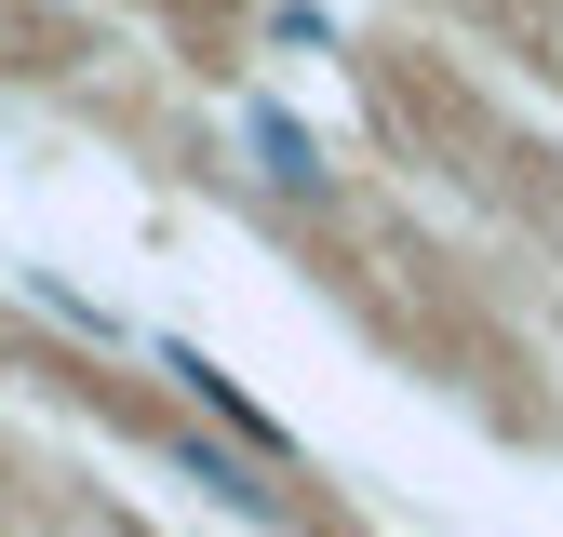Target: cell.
Here are the masks:
<instances>
[{
    "instance_id": "obj_2",
    "label": "cell",
    "mask_w": 563,
    "mask_h": 537,
    "mask_svg": "<svg viewBox=\"0 0 563 537\" xmlns=\"http://www.w3.org/2000/svg\"><path fill=\"white\" fill-rule=\"evenodd\" d=\"M175 470H188V484H201V497H229V511H255V524L282 511V484H255V457H229L216 430H188V443H175Z\"/></svg>"
},
{
    "instance_id": "obj_1",
    "label": "cell",
    "mask_w": 563,
    "mask_h": 537,
    "mask_svg": "<svg viewBox=\"0 0 563 537\" xmlns=\"http://www.w3.org/2000/svg\"><path fill=\"white\" fill-rule=\"evenodd\" d=\"M148 363H162V376H175V390H188V403H201V417H216V430H229V443H242L255 470H282V457H296V443H282V417H268V403H242V390H229L216 363H201V350H188V336H162V350H148Z\"/></svg>"
},
{
    "instance_id": "obj_3",
    "label": "cell",
    "mask_w": 563,
    "mask_h": 537,
    "mask_svg": "<svg viewBox=\"0 0 563 537\" xmlns=\"http://www.w3.org/2000/svg\"><path fill=\"white\" fill-rule=\"evenodd\" d=\"M242 134L268 149V175H282V188H322V134H309V121H282V108H242Z\"/></svg>"
}]
</instances>
